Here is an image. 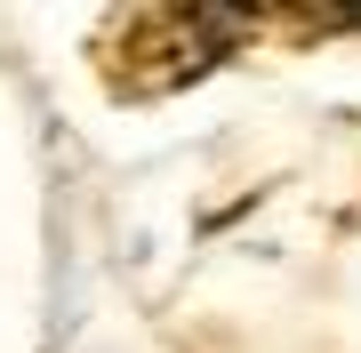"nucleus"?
Wrapping results in <instances>:
<instances>
[]
</instances>
